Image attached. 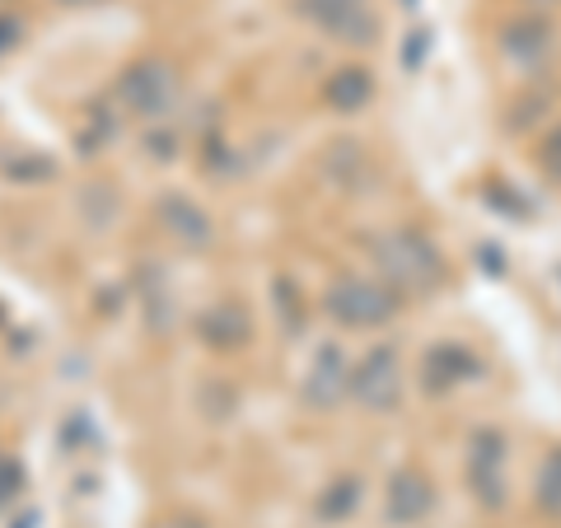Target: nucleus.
Masks as SVG:
<instances>
[{
	"mask_svg": "<svg viewBox=\"0 0 561 528\" xmlns=\"http://www.w3.org/2000/svg\"><path fill=\"white\" fill-rule=\"evenodd\" d=\"M534 5H561V0H534Z\"/></svg>",
	"mask_w": 561,
	"mask_h": 528,
	"instance_id": "8",
	"label": "nucleus"
},
{
	"mask_svg": "<svg viewBox=\"0 0 561 528\" xmlns=\"http://www.w3.org/2000/svg\"><path fill=\"white\" fill-rule=\"evenodd\" d=\"M305 20L332 33L337 43H370L375 38V5L370 0H300Z\"/></svg>",
	"mask_w": 561,
	"mask_h": 528,
	"instance_id": "1",
	"label": "nucleus"
},
{
	"mask_svg": "<svg viewBox=\"0 0 561 528\" xmlns=\"http://www.w3.org/2000/svg\"><path fill=\"white\" fill-rule=\"evenodd\" d=\"M538 501L552 505V509H561V449L548 459V468H542V478H538Z\"/></svg>",
	"mask_w": 561,
	"mask_h": 528,
	"instance_id": "5",
	"label": "nucleus"
},
{
	"mask_svg": "<svg viewBox=\"0 0 561 528\" xmlns=\"http://www.w3.org/2000/svg\"><path fill=\"white\" fill-rule=\"evenodd\" d=\"M346 393L370 402V408H383L393 393H398V356L393 351H370L360 365H351V379H346Z\"/></svg>",
	"mask_w": 561,
	"mask_h": 528,
	"instance_id": "3",
	"label": "nucleus"
},
{
	"mask_svg": "<svg viewBox=\"0 0 561 528\" xmlns=\"http://www.w3.org/2000/svg\"><path fill=\"white\" fill-rule=\"evenodd\" d=\"M14 33H20V28H14L10 20H0V47H10V43H14Z\"/></svg>",
	"mask_w": 561,
	"mask_h": 528,
	"instance_id": "7",
	"label": "nucleus"
},
{
	"mask_svg": "<svg viewBox=\"0 0 561 528\" xmlns=\"http://www.w3.org/2000/svg\"><path fill=\"white\" fill-rule=\"evenodd\" d=\"M328 309L351 328H375L393 313V299L383 290H375L370 280H337L328 295Z\"/></svg>",
	"mask_w": 561,
	"mask_h": 528,
	"instance_id": "2",
	"label": "nucleus"
},
{
	"mask_svg": "<svg viewBox=\"0 0 561 528\" xmlns=\"http://www.w3.org/2000/svg\"><path fill=\"white\" fill-rule=\"evenodd\" d=\"M538 169L548 173V179L561 183V122H557L548 136H542V146H538Z\"/></svg>",
	"mask_w": 561,
	"mask_h": 528,
	"instance_id": "6",
	"label": "nucleus"
},
{
	"mask_svg": "<svg viewBox=\"0 0 561 528\" xmlns=\"http://www.w3.org/2000/svg\"><path fill=\"white\" fill-rule=\"evenodd\" d=\"M122 94H127L131 108L154 113V108H160V103L173 94V70H164L160 61L136 66V70H127V80H122Z\"/></svg>",
	"mask_w": 561,
	"mask_h": 528,
	"instance_id": "4",
	"label": "nucleus"
}]
</instances>
